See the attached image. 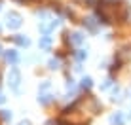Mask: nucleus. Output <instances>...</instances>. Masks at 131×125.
Instances as JSON below:
<instances>
[{
    "label": "nucleus",
    "mask_w": 131,
    "mask_h": 125,
    "mask_svg": "<svg viewBox=\"0 0 131 125\" xmlns=\"http://www.w3.org/2000/svg\"><path fill=\"white\" fill-rule=\"evenodd\" d=\"M82 85H84V89H89V87H91V78H84Z\"/></svg>",
    "instance_id": "nucleus-8"
},
{
    "label": "nucleus",
    "mask_w": 131,
    "mask_h": 125,
    "mask_svg": "<svg viewBox=\"0 0 131 125\" xmlns=\"http://www.w3.org/2000/svg\"><path fill=\"white\" fill-rule=\"evenodd\" d=\"M21 125H29V123H21Z\"/></svg>",
    "instance_id": "nucleus-10"
},
{
    "label": "nucleus",
    "mask_w": 131,
    "mask_h": 125,
    "mask_svg": "<svg viewBox=\"0 0 131 125\" xmlns=\"http://www.w3.org/2000/svg\"><path fill=\"white\" fill-rule=\"evenodd\" d=\"M6 59L12 61V62H17V53H15V51H8V53H6Z\"/></svg>",
    "instance_id": "nucleus-3"
},
{
    "label": "nucleus",
    "mask_w": 131,
    "mask_h": 125,
    "mask_svg": "<svg viewBox=\"0 0 131 125\" xmlns=\"http://www.w3.org/2000/svg\"><path fill=\"white\" fill-rule=\"evenodd\" d=\"M0 102H4V95H2V93H0Z\"/></svg>",
    "instance_id": "nucleus-9"
},
{
    "label": "nucleus",
    "mask_w": 131,
    "mask_h": 125,
    "mask_svg": "<svg viewBox=\"0 0 131 125\" xmlns=\"http://www.w3.org/2000/svg\"><path fill=\"white\" fill-rule=\"evenodd\" d=\"M49 42H51V40H49V38L46 36V38H42V40H40V46H42L44 49H46V47H49Z\"/></svg>",
    "instance_id": "nucleus-6"
},
{
    "label": "nucleus",
    "mask_w": 131,
    "mask_h": 125,
    "mask_svg": "<svg viewBox=\"0 0 131 125\" xmlns=\"http://www.w3.org/2000/svg\"><path fill=\"white\" fill-rule=\"evenodd\" d=\"M82 34H80V32H74V34H72V42H74V44H80V42H82Z\"/></svg>",
    "instance_id": "nucleus-5"
},
{
    "label": "nucleus",
    "mask_w": 131,
    "mask_h": 125,
    "mask_svg": "<svg viewBox=\"0 0 131 125\" xmlns=\"http://www.w3.org/2000/svg\"><path fill=\"white\" fill-rule=\"evenodd\" d=\"M13 40H15V42L19 44V46H29V38H21V36H15Z\"/></svg>",
    "instance_id": "nucleus-4"
},
{
    "label": "nucleus",
    "mask_w": 131,
    "mask_h": 125,
    "mask_svg": "<svg viewBox=\"0 0 131 125\" xmlns=\"http://www.w3.org/2000/svg\"><path fill=\"white\" fill-rule=\"evenodd\" d=\"M19 25H21V17L17 15V13H10V15H8V27L17 29Z\"/></svg>",
    "instance_id": "nucleus-2"
},
{
    "label": "nucleus",
    "mask_w": 131,
    "mask_h": 125,
    "mask_svg": "<svg viewBox=\"0 0 131 125\" xmlns=\"http://www.w3.org/2000/svg\"><path fill=\"white\" fill-rule=\"evenodd\" d=\"M19 80H21V76H19V72H17L15 68L10 72V85H12V89H19Z\"/></svg>",
    "instance_id": "nucleus-1"
},
{
    "label": "nucleus",
    "mask_w": 131,
    "mask_h": 125,
    "mask_svg": "<svg viewBox=\"0 0 131 125\" xmlns=\"http://www.w3.org/2000/svg\"><path fill=\"white\" fill-rule=\"evenodd\" d=\"M112 123H116V125H122V116H120V114L112 116Z\"/></svg>",
    "instance_id": "nucleus-7"
}]
</instances>
